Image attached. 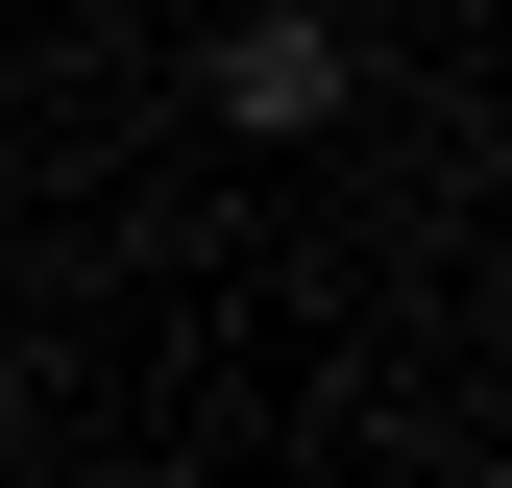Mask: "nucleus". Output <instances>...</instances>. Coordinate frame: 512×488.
I'll return each mask as SVG.
<instances>
[{"instance_id":"obj_1","label":"nucleus","mask_w":512,"mask_h":488,"mask_svg":"<svg viewBox=\"0 0 512 488\" xmlns=\"http://www.w3.org/2000/svg\"><path fill=\"white\" fill-rule=\"evenodd\" d=\"M342 74H366L342 25H220V49H196V98H220V122H342Z\"/></svg>"}]
</instances>
